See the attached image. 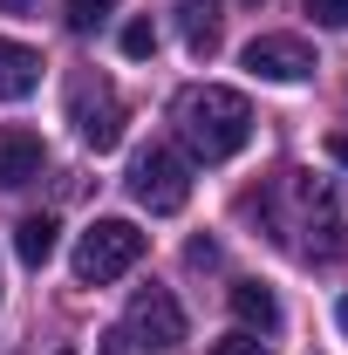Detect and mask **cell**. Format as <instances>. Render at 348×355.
<instances>
[{
    "label": "cell",
    "instance_id": "obj_1",
    "mask_svg": "<svg viewBox=\"0 0 348 355\" xmlns=\"http://www.w3.org/2000/svg\"><path fill=\"white\" fill-rule=\"evenodd\" d=\"M171 123H177V144L198 164H225L253 144V103L225 83H191V89H177Z\"/></svg>",
    "mask_w": 348,
    "mask_h": 355
},
{
    "label": "cell",
    "instance_id": "obj_2",
    "mask_svg": "<svg viewBox=\"0 0 348 355\" xmlns=\"http://www.w3.org/2000/svg\"><path fill=\"white\" fill-rule=\"evenodd\" d=\"M280 198H287V212H273V219L280 232H294L307 260H348V191L335 178L280 171Z\"/></svg>",
    "mask_w": 348,
    "mask_h": 355
},
{
    "label": "cell",
    "instance_id": "obj_3",
    "mask_svg": "<svg viewBox=\"0 0 348 355\" xmlns=\"http://www.w3.org/2000/svg\"><path fill=\"white\" fill-rule=\"evenodd\" d=\"M130 198L150 212V219H171L191 205V164L177 157L171 144H143L130 157Z\"/></svg>",
    "mask_w": 348,
    "mask_h": 355
},
{
    "label": "cell",
    "instance_id": "obj_4",
    "mask_svg": "<svg viewBox=\"0 0 348 355\" xmlns=\"http://www.w3.org/2000/svg\"><path fill=\"white\" fill-rule=\"evenodd\" d=\"M143 246H150V239H143L130 219H96L82 239H76V280H82V287H110V280H123V273L143 260Z\"/></svg>",
    "mask_w": 348,
    "mask_h": 355
},
{
    "label": "cell",
    "instance_id": "obj_5",
    "mask_svg": "<svg viewBox=\"0 0 348 355\" xmlns=\"http://www.w3.org/2000/svg\"><path fill=\"white\" fill-rule=\"evenodd\" d=\"M69 123H76V137H82L96 157L116 150L123 144V96L103 83V76H76L69 83Z\"/></svg>",
    "mask_w": 348,
    "mask_h": 355
},
{
    "label": "cell",
    "instance_id": "obj_6",
    "mask_svg": "<svg viewBox=\"0 0 348 355\" xmlns=\"http://www.w3.org/2000/svg\"><path fill=\"white\" fill-rule=\"evenodd\" d=\"M123 335H130V342H150V349H177V342H184V308H177V294L171 287H137Z\"/></svg>",
    "mask_w": 348,
    "mask_h": 355
},
{
    "label": "cell",
    "instance_id": "obj_7",
    "mask_svg": "<svg viewBox=\"0 0 348 355\" xmlns=\"http://www.w3.org/2000/svg\"><path fill=\"white\" fill-rule=\"evenodd\" d=\"M260 83H307L321 62H314V48L301 42V35H260V42H246V55H239Z\"/></svg>",
    "mask_w": 348,
    "mask_h": 355
},
{
    "label": "cell",
    "instance_id": "obj_8",
    "mask_svg": "<svg viewBox=\"0 0 348 355\" xmlns=\"http://www.w3.org/2000/svg\"><path fill=\"white\" fill-rule=\"evenodd\" d=\"M42 171H48L42 137H35V130H14V123H0V191H28Z\"/></svg>",
    "mask_w": 348,
    "mask_h": 355
},
{
    "label": "cell",
    "instance_id": "obj_9",
    "mask_svg": "<svg viewBox=\"0 0 348 355\" xmlns=\"http://www.w3.org/2000/svg\"><path fill=\"white\" fill-rule=\"evenodd\" d=\"M232 314H239L246 335H273L280 328V301H273L266 280H232Z\"/></svg>",
    "mask_w": 348,
    "mask_h": 355
},
{
    "label": "cell",
    "instance_id": "obj_10",
    "mask_svg": "<svg viewBox=\"0 0 348 355\" xmlns=\"http://www.w3.org/2000/svg\"><path fill=\"white\" fill-rule=\"evenodd\" d=\"M42 89V55L21 42H0V103H21Z\"/></svg>",
    "mask_w": 348,
    "mask_h": 355
},
{
    "label": "cell",
    "instance_id": "obj_11",
    "mask_svg": "<svg viewBox=\"0 0 348 355\" xmlns=\"http://www.w3.org/2000/svg\"><path fill=\"white\" fill-rule=\"evenodd\" d=\"M177 28L191 55H212L218 48V0H177Z\"/></svg>",
    "mask_w": 348,
    "mask_h": 355
},
{
    "label": "cell",
    "instance_id": "obj_12",
    "mask_svg": "<svg viewBox=\"0 0 348 355\" xmlns=\"http://www.w3.org/2000/svg\"><path fill=\"white\" fill-rule=\"evenodd\" d=\"M14 253H21V266H48L55 260V219H21L14 225Z\"/></svg>",
    "mask_w": 348,
    "mask_h": 355
},
{
    "label": "cell",
    "instance_id": "obj_13",
    "mask_svg": "<svg viewBox=\"0 0 348 355\" xmlns=\"http://www.w3.org/2000/svg\"><path fill=\"white\" fill-rule=\"evenodd\" d=\"M110 7H116V0H69V28H76V35L103 28V21H110Z\"/></svg>",
    "mask_w": 348,
    "mask_h": 355
},
{
    "label": "cell",
    "instance_id": "obj_14",
    "mask_svg": "<svg viewBox=\"0 0 348 355\" xmlns=\"http://www.w3.org/2000/svg\"><path fill=\"white\" fill-rule=\"evenodd\" d=\"M123 55H130V62L157 55V28H150V21H130V28H123Z\"/></svg>",
    "mask_w": 348,
    "mask_h": 355
},
{
    "label": "cell",
    "instance_id": "obj_15",
    "mask_svg": "<svg viewBox=\"0 0 348 355\" xmlns=\"http://www.w3.org/2000/svg\"><path fill=\"white\" fill-rule=\"evenodd\" d=\"M212 355H273L260 342V335H246V328H239V335H225V342H212Z\"/></svg>",
    "mask_w": 348,
    "mask_h": 355
},
{
    "label": "cell",
    "instance_id": "obj_16",
    "mask_svg": "<svg viewBox=\"0 0 348 355\" xmlns=\"http://www.w3.org/2000/svg\"><path fill=\"white\" fill-rule=\"evenodd\" d=\"M307 14H314L321 28H348V0H307Z\"/></svg>",
    "mask_w": 348,
    "mask_h": 355
},
{
    "label": "cell",
    "instance_id": "obj_17",
    "mask_svg": "<svg viewBox=\"0 0 348 355\" xmlns=\"http://www.w3.org/2000/svg\"><path fill=\"white\" fill-rule=\"evenodd\" d=\"M328 157H335V164L348 171V130H335V137H328Z\"/></svg>",
    "mask_w": 348,
    "mask_h": 355
},
{
    "label": "cell",
    "instance_id": "obj_18",
    "mask_svg": "<svg viewBox=\"0 0 348 355\" xmlns=\"http://www.w3.org/2000/svg\"><path fill=\"white\" fill-rule=\"evenodd\" d=\"M0 7H14V14H28V7H35V0H0Z\"/></svg>",
    "mask_w": 348,
    "mask_h": 355
},
{
    "label": "cell",
    "instance_id": "obj_19",
    "mask_svg": "<svg viewBox=\"0 0 348 355\" xmlns=\"http://www.w3.org/2000/svg\"><path fill=\"white\" fill-rule=\"evenodd\" d=\"M335 321H342V328H348V301H342V308H335Z\"/></svg>",
    "mask_w": 348,
    "mask_h": 355
}]
</instances>
